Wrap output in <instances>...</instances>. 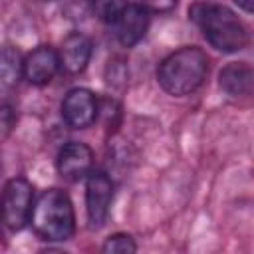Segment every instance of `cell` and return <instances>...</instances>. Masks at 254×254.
<instances>
[{
  "instance_id": "obj_13",
  "label": "cell",
  "mask_w": 254,
  "mask_h": 254,
  "mask_svg": "<svg viewBox=\"0 0 254 254\" xmlns=\"http://www.w3.org/2000/svg\"><path fill=\"white\" fill-rule=\"evenodd\" d=\"M127 6L129 0H91V8L95 16L105 24H115Z\"/></svg>"
},
{
  "instance_id": "obj_10",
  "label": "cell",
  "mask_w": 254,
  "mask_h": 254,
  "mask_svg": "<svg viewBox=\"0 0 254 254\" xmlns=\"http://www.w3.org/2000/svg\"><path fill=\"white\" fill-rule=\"evenodd\" d=\"M91 40L81 32H71L65 36L60 48V65L64 71L75 75L81 73L91 58Z\"/></svg>"
},
{
  "instance_id": "obj_11",
  "label": "cell",
  "mask_w": 254,
  "mask_h": 254,
  "mask_svg": "<svg viewBox=\"0 0 254 254\" xmlns=\"http://www.w3.org/2000/svg\"><path fill=\"white\" fill-rule=\"evenodd\" d=\"M220 89L232 97H244L254 91V69L244 62H234L222 67L218 75Z\"/></svg>"
},
{
  "instance_id": "obj_15",
  "label": "cell",
  "mask_w": 254,
  "mask_h": 254,
  "mask_svg": "<svg viewBox=\"0 0 254 254\" xmlns=\"http://www.w3.org/2000/svg\"><path fill=\"white\" fill-rule=\"evenodd\" d=\"M16 123V111L12 109V105L8 103H2V109H0V127H2V137H8L10 129L14 127Z\"/></svg>"
},
{
  "instance_id": "obj_9",
  "label": "cell",
  "mask_w": 254,
  "mask_h": 254,
  "mask_svg": "<svg viewBox=\"0 0 254 254\" xmlns=\"http://www.w3.org/2000/svg\"><path fill=\"white\" fill-rule=\"evenodd\" d=\"M149 28V10L143 4H129L115 22V36L121 46L133 48Z\"/></svg>"
},
{
  "instance_id": "obj_4",
  "label": "cell",
  "mask_w": 254,
  "mask_h": 254,
  "mask_svg": "<svg viewBox=\"0 0 254 254\" xmlns=\"http://www.w3.org/2000/svg\"><path fill=\"white\" fill-rule=\"evenodd\" d=\"M34 189L32 185L22 179H10L4 187L2 194V222L8 230L16 232L22 230L32 220L34 210Z\"/></svg>"
},
{
  "instance_id": "obj_5",
  "label": "cell",
  "mask_w": 254,
  "mask_h": 254,
  "mask_svg": "<svg viewBox=\"0 0 254 254\" xmlns=\"http://www.w3.org/2000/svg\"><path fill=\"white\" fill-rule=\"evenodd\" d=\"M113 200V183L101 171H91L85 179V210L91 228H101Z\"/></svg>"
},
{
  "instance_id": "obj_17",
  "label": "cell",
  "mask_w": 254,
  "mask_h": 254,
  "mask_svg": "<svg viewBox=\"0 0 254 254\" xmlns=\"http://www.w3.org/2000/svg\"><path fill=\"white\" fill-rule=\"evenodd\" d=\"M242 10L246 12H254V0H234Z\"/></svg>"
},
{
  "instance_id": "obj_12",
  "label": "cell",
  "mask_w": 254,
  "mask_h": 254,
  "mask_svg": "<svg viewBox=\"0 0 254 254\" xmlns=\"http://www.w3.org/2000/svg\"><path fill=\"white\" fill-rule=\"evenodd\" d=\"M20 75H24V60L20 52L12 46H4L0 54V83L2 89H10L18 83Z\"/></svg>"
},
{
  "instance_id": "obj_2",
  "label": "cell",
  "mask_w": 254,
  "mask_h": 254,
  "mask_svg": "<svg viewBox=\"0 0 254 254\" xmlns=\"http://www.w3.org/2000/svg\"><path fill=\"white\" fill-rule=\"evenodd\" d=\"M208 73V58L196 46H185L169 54L157 69V81L169 95H189L196 91Z\"/></svg>"
},
{
  "instance_id": "obj_7",
  "label": "cell",
  "mask_w": 254,
  "mask_h": 254,
  "mask_svg": "<svg viewBox=\"0 0 254 254\" xmlns=\"http://www.w3.org/2000/svg\"><path fill=\"white\" fill-rule=\"evenodd\" d=\"M91 165H93V151L79 141H69L65 143L56 159V167L58 173L71 183L83 181L87 179V175L91 173Z\"/></svg>"
},
{
  "instance_id": "obj_18",
  "label": "cell",
  "mask_w": 254,
  "mask_h": 254,
  "mask_svg": "<svg viewBox=\"0 0 254 254\" xmlns=\"http://www.w3.org/2000/svg\"><path fill=\"white\" fill-rule=\"evenodd\" d=\"M44 2H52V0H44Z\"/></svg>"
},
{
  "instance_id": "obj_19",
  "label": "cell",
  "mask_w": 254,
  "mask_h": 254,
  "mask_svg": "<svg viewBox=\"0 0 254 254\" xmlns=\"http://www.w3.org/2000/svg\"><path fill=\"white\" fill-rule=\"evenodd\" d=\"M89 2H91V0H89Z\"/></svg>"
},
{
  "instance_id": "obj_8",
  "label": "cell",
  "mask_w": 254,
  "mask_h": 254,
  "mask_svg": "<svg viewBox=\"0 0 254 254\" xmlns=\"http://www.w3.org/2000/svg\"><path fill=\"white\" fill-rule=\"evenodd\" d=\"M60 54L50 46H38L24 60V77L32 85H48L60 69Z\"/></svg>"
},
{
  "instance_id": "obj_3",
  "label": "cell",
  "mask_w": 254,
  "mask_h": 254,
  "mask_svg": "<svg viewBox=\"0 0 254 254\" xmlns=\"http://www.w3.org/2000/svg\"><path fill=\"white\" fill-rule=\"evenodd\" d=\"M32 228L46 242L69 240L75 232V214L69 196L60 189L46 190L34 204Z\"/></svg>"
},
{
  "instance_id": "obj_14",
  "label": "cell",
  "mask_w": 254,
  "mask_h": 254,
  "mask_svg": "<svg viewBox=\"0 0 254 254\" xmlns=\"http://www.w3.org/2000/svg\"><path fill=\"white\" fill-rule=\"evenodd\" d=\"M135 250H137L135 240L129 234H121V232L111 234L101 246V252H105V254H131Z\"/></svg>"
},
{
  "instance_id": "obj_1",
  "label": "cell",
  "mask_w": 254,
  "mask_h": 254,
  "mask_svg": "<svg viewBox=\"0 0 254 254\" xmlns=\"http://www.w3.org/2000/svg\"><path fill=\"white\" fill-rule=\"evenodd\" d=\"M189 14L208 44L218 52L232 54L248 44L246 26L230 8L212 2H196L190 6Z\"/></svg>"
},
{
  "instance_id": "obj_6",
  "label": "cell",
  "mask_w": 254,
  "mask_h": 254,
  "mask_svg": "<svg viewBox=\"0 0 254 254\" xmlns=\"http://www.w3.org/2000/svg\"><path fill=\"white\" fill-rule=\"evenodd\" d=\"M99 115V101L93 91L85 87H75L67 91L62 101V117L71 129L89 127Z\"/></svg>"
},
{
  "instance_id": "obj_16",
  "label": "cell",
  "mask_w": 254,
  "mask_h": 254,
  "mask_svg": "<svg viewBox=\"0 0 254 254\" xmlns=\"http://www.w3.org/2000/svg\"><path fill=\"white\" fill-rule=\"evenodd\" d=\"M179 0H143V6L151 12H169L177 6Z\"/></svg>"
}]
</instances>
